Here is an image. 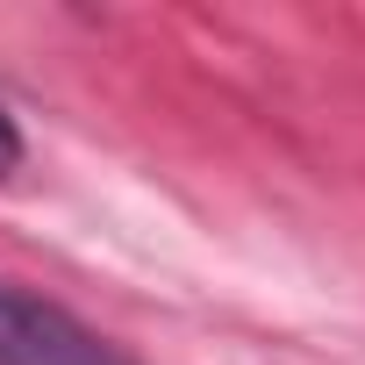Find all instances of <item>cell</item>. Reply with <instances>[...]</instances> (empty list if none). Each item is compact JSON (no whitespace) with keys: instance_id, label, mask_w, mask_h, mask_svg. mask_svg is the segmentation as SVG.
<instances>
[{"instance_id":"cell-1","label":"cell","mask_w":365,"mask_h":365,"mask_svg":"<svg viewBox=\"0 0 365 365\" xmlns=\"http://www.w3.org/2000/svg\"><path fill=\"white\" fill-rule=\"evenodd\" d=\"M0 365H136V358L72 308L0 279Z\"/></svg>"},{"instance_id":"cell-2","label":"cell","mask_w":365,"mask_h":365,"mask_svg":"<svg viewBox=\"0 0 365 365\" xmlns=\"http://www.w3.org/2000/svg\"><path fill=\"white\" fill-rule=\"evenodd\" d=\"M15 165H22V129H15V115H8V108H0V179H8Z\"/></svg>"}]
</instances>
